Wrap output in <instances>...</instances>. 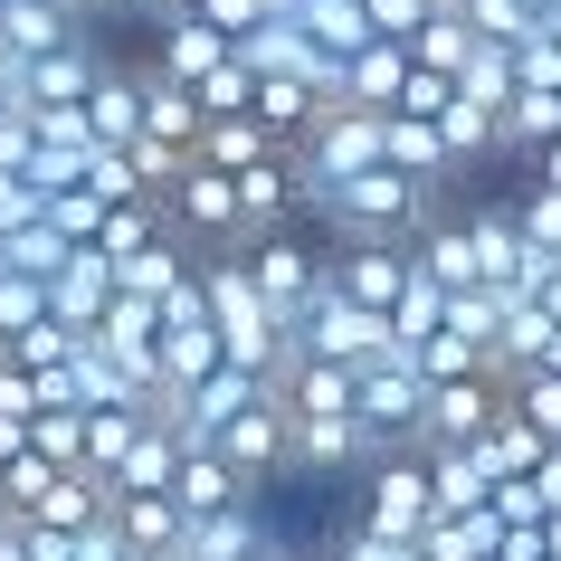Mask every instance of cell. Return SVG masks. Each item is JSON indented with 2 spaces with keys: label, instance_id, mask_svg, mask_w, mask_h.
Listing matches in <instances>:
<instances>
[{
  "label": "cell",
  "instance_id": "cell-1",
  "mask_svg": "<svg viewBox=\"0 0 561 561\" xmlns=\"http://www.w3.org/2000/svg\"><path fill=\"white\" fill-rule=\"evenodd\" d=\"M314 219L333 229V248H362V238H390V248H410L428 219H438V191L410 172H362V181H333L324 201H314Z\"/></svg>",
  "mask_w": 561,
  "mask_h": 561
},
{
  "label": "cell",
  "instance_id": "cell-2",
  "mask_svg": "<svg viewBox=\"0 0 561 561\" xmlns=\"http://www.w3.org/2000/svg\"><path fill=\"white\" fill-rule=\"evenodd\" d=\"M362 533H381V542H428V524H438V485H428V457L419 447H400V457H381V467L362 476V504H353Z\"/></svg>",
  "mask_w": 561,
  "mask_h": 561
},
{
  "label": "cell",
  "instance_id": "cell-3",
  "mask_svg": "<svg viewBox=\"0 0 561 561\" xmlns=\"http://www.w3.org/2000/svg\"><path fill=\"white\" fill-rule=\"evenodd\" d=\"M296 353L343 362V371H371V362H390L400 343H390V314H371V305H353V296H333V276H324V296L296 314Z\"/></svg>",
  "mask_w": 561,
  "mask_h": 561
},
{
  "label": "cell",
  "instance_id": "cell-4",
  "mask_svg": "<svg viewBox=\"0 0 561 561\" xmlns=\"http://www.w3.org/2000/svg\"><path fill=\"white\" fill-rule=\"evenodd\" d=\"M238 257H248V276H257V296L276 305V324L296 333V314H305V305H314V296H324V257H333V238L276 229V238H248Z\"/></svg>",
  "mask_w": 561,
  "mask_h": 561
},
{
  "label": "cell",
  "instance_id": "cell-5",
  "mask_svg": "<svg viewBox=\"0 0 561 561\" xmlns=\"http://www.w3.org/2000/svg\"><path fill=\"white\" fill-rule=\"evenodd\" d=\"M209 447H219V457H229V467L248 476L257 495L276 485V476H296V419H286V400H276V390H266L257 410H238V419H229V428H219Z\"/></svg>",
  "mask_w": 561,
  "mask_h": 561
},
{
  "label": "cell",
  "instance_id": "cell-6",
  "mask_svg": "<svg viewBox=\"0 0 561 561\" xmlns=\"http://www.w3.org/2000/svg\"><path fill=\"white\" fill-rule=\"evenodd\" d=\"M362 428L381 447H419V428H428V381H419L410 353H390L362 371Z\"/></svg>",
  "mask_w": 561,
  "mask_h": 561
},
{
  "label": "cell",
  "instance_id": "cell-7",
  "mask_svg": "<svg viewBox=\"0 0 561 561\" xmlns=\"http://www.w3.org/2000/svg\"><path fill=\"white\" fill-rule=\"evenodd\" d=\"M162 219H172V238H191V248H238V181L209 172V162H191L181 172V191L162 201Z\"/></svg>",
  "mask_w": 561,
  "mask_h": 561
},
{
  "label": "cell",
  "instance_id": "cell-8",
  "mask_svg": "<svg viewBox=\"0 0 561 561\" xmlns=\"http://www.w3.org/2000/svg\"><path fill=\"white\" fill-rule=\"evenodd\" d=\"M105 67H115V58L77 30L67 48H48L38 67H20V105H30V115H67V105H87V95L105 87Z\"/></svg>",
  "mask_w": 561,
  "mask_h": 561
},
{
  "label": "cell",
  "instance_id": "cell-9",
  "mask_svg": "<svg viewBox=\"0 0 561 561\" xmlns=\"http://www.w3.org/2000/svg\"><path fill=\"white\" fill-rule=\"evenodd\" d=\"M495 419H504V381H495V371L438 381V390H428V428H419V447H476Z\"/></svg>",
  "mask_w": 561,
  "mask_h": 561
},
{
  "label": "cell",
  "instance_id": "cell-10",
  "mask_svg": "<svg viewBox=\"0 0 561 561\" xmlns=\"http://www.w3.org/2000/svg\"><path fill=\"white\" fill-rule=\"evenodd\" d=\"M324 276H333V296H353V305H371V314H390V305L410 296V248L362 238V248H333Z\"/></svg>",
  "mask_w": 561,
  "mask_h": 561
},
{
  "label": "cell",
  "instance_id": "cell-11",
  "mask_svg": "<svg viewBox=\"0 0 561 561\" xmlns=\"http://www.w3.org/2000/svg\"><path fill=\"white\" fill-rule=\"evenodd\" d=\"M229 58H238V38H229V30H209L201 10H172V20H162V38H152V67H162L172 87H191V95H201Z\"/></svg>",
  "mask_w": 561,
  "mask_h": 561
},
{
  "label": "cell",
  "instance_id": "cell-12",
  "mask_svg": "<svg viewBox=\"0 0 561 561\" xmlns=\"http://www.w3.org/2000/svg\"><path fill=\"white\" fill-rule=\"evenodd\" d=\"M115 257H95V248H77V257L58 266V276H48V314H58L67 333H95L105 324V314H115Z\"/></svg>",
  "mask_w": 561,
  "mask_h": 561
},
{
  "label": "cell",
  "instance_id": "cell-13",
  "mask_svg": "<svg viewBox=\"0 0 561 561\" xmlns=\"http://www.w3.org/2000/svg\"><path fill=\"white\" fill-rule=\"evenodd\" d=\"M410 257H419V276H438L447 296H476V286H485V257H476L467 209H438V219L410 238Z\"/></svg>",
  "mask_w": 561,
  "mask_h": 561
},
{
  "label": "cell",
  "instance_id": "cell-14",
  "mask_svg": "<svg viewBox=\"0 0 561 561\" xmlns=\"http://www.w3.org/2000/svg\"><path fill=\"white\" fill-rule=\"evenodd\" d=\"M77 30H87V10H67V0H10V10H0V58L38 67L48 48H67Z\"/></svg>",
  "mask_w": 561,
  "mask_h": 561
},
{
  "label": "cell",
  "instance_id": "cell-15",
  "mask_svg": "<svg viewBox=\"0 0 561 561\" xmlns=\"http://www.w3.org/2000/svg\"><path fill=\"white\" fill-rule=\"evenodd\" d=\"M419 58L400 48V38H371L353 67H343V105H362V115H400V95H410Z\"/></svg>",
  "mask_w": 561,
  "mask_h": 561
},
{
  "label": "cell",
  "instance_id": "cell-16",
  "mask_svg": "<svg viewBox=\"0 0 561 561\" xmlns=\"http://www.w3.org/2000/svg\"><path fill=\"white\" fill-rule=\"evenodd\" d=\"M172 504L191 514V524H201V514H229V504H257V485H248V476H238L229 457H219V447H191V457H181V476H172Z\"/></svg>",
  "mask_w": 561,
  "mask_h": 561
},
{
  "label": "cell",
  "instance_id": "cell-17",
  "mask_svg": "<svg viewBox=\"0 0 561 561\" xmlns=\"http://www.w3.org/2000/svg\"><path fill=\"white\" fill-rule=\"evenodd\" d=\"M191 276H201V248H191V238H172V229L152 238L144 257H124V266H115V286H124V296H144V305H172Z\"/></svg>",
  "mask_w": 561,
  "mask_h": 561
},
{
  "label": "cell",
  "instance_id": "cell-18",
  "mask_svg": "<svg viewBox=\"0 0 561 561\" xmlns=\"http://www.w3.org/2000/svg\"><path fill=\"white\" fill-rule=\"evenodd\" d=\"M87 134H95V152H134L144 144V77H134V67H105V87L87 95Z\"/></svg>",
  "mask_w": 561,
  "mask_h": 561
},
{
  "label": "cell",
  "instance_id": "cell-19",
  "mask_svg": "<svg viewBox=\"0 0 561 561\" xmlns=\"http://www.w3.org/2000/svg\"><path fill=\"white\" fill-rule=\"evenodd\" d=\"M134 77H144V134H152V144H181L191 162H201V134H209L201 95H191V87H172L162 67H134Z\"/></svg>",
  "mask_w": 561,
  "mask_h": 561
},
{
  "label": "cell",
  "instance_id": "cell-20",
  "mask_svg": "<svg viewBox=\"0 0 561 561\" xmlns=\"http://www.w3.org/2000/svg\"><path fill=\"white\" fill-rule=\"evenodd\" d=\"M476 457H485V476H495V495H504V485H533V476H542L552 438H542L533 419H514V400H504V419L485 428V438H476Z\"/></svg>",
  "mask_w": 561,
  "mask_h": 561
},
{
  "label": "cell",
  "instance_id": "cell-21",
  "mask_svg": "<svg viewBox=\"0 0 561 561\" xmlns=\"http://www.w3.org/2000/svg\"><path fill=\"white\" fill-rule=\"evenodd\" d=\"M115 533H124L134 561H172L181 533H191V514H181L172 495H115Z\"/></svg>",
  "mask_w": 561,
  "mask_h": 561
},
{
  "label": "cell",
  "instance_id": "cell-22",
  "mask_svg": "<svg viewBox=\"0 0 561 561\" xmlns=\"http://www.w3.org/2000/svg\"><path fill=\"white\" fill-rule=\"evenodd\" d=\"M181 457H191V447H181V428H172V419H144V438H134V457H124V467L105 476V485H115V495H172Z\"/></svg>",
  "mask_w": 561,
  "mask_h": 561
},
{
  "label": "cell",
  "instance_id": "cell-23",
  "mask_svg": "<svg viewBox=\"0 0 561 561\" xmlns=\"http://www.w3.org/2000/svg\"><path fill=\"white\" fill-rule=\"evenodd\" d=\"M381 162H390V172H410V181H428V191L457 172L447 134H438V124H419V115H390V124H381Z\"/></svg>",
  "mask_w": 561,
  "mask_h": 561
},
{
  "label": "cell",
  "instance_id": "cell-24",
  "mask_svg": "<svg viewBox=\"0 0 561 561\" xmlns=\"http://www.w3.org/2000/svg\"><path fill=\"white\" fill-rule=\"evenodd\" d=\"M428 457V485H438V514H485L495 504V476L476 447H419Z\"/></svg>",
  "mask_w": 561,
  "mask_h": 561
},
{
  "label": "cell",
  "instance_id": "cell-25",
  "mask_svg": "<svg viewBox=\"0 0 561 561\" xmlns=\"http://www.w3.org/2000/svg\"><path fill=\"white\" fill-rule=\"evenodd\" d=\"M266 152H286V144H276L257 115H219V124L201 134V162H209V172H229V181H238V172H257Z\"/></svg>",
  "mask_w": 561,
  "mask_h": 561
},
{
  "label": "cell",
  "instance_id": "cell-26",
  "mask_svg": "<svg viewBox=\"0 0 561 561\" xmlns=\"http://www.w3.org/2000/svg\"><path fill=\"white\" fill-rule=\"evenodd\" d=\"M296 20H305V38H314L324 58H343V67L371 48V20H362V0H305Z\"/></svg>",
  "mask_w": 561,
  "mask_h": 561
},
{
  "label": "cell",
  "instance_id": "cell-27",
  "mask_svg": "<svg viewBox=\"0 0 561 561\" xmlns=\"http://www.w3.org/2000/svg\"><path fill=\"white\" fill-rule=\"evenodd\" d=\"M476 48H485V38H476L467 20H457V10H438V20H428V30L410 38V58L428 67V77H447V87H457V77L476 67Z\"/></svg>",
  "mask_w": 561,
  "mask_h": 561
},
{
  "label": "cell",
  "instance_id": "cell-28",
  "mask_svg": "<svg viewBox=\"0 0 561 561\" xmlns=\"http://www.w3.org/2000/svg\"><path fill=\"white\" fill-rule=\"evenodd\" d=\"M495 542H504V524H495V504H485V514H438L419 552L428 561H495Z\"/></svg>",
  "mask_w": 561,
  "mask_h": 561
},
{
  "label": "cell",
  "instance_id": "cell-29",
  "mask_svg": "<svg viewBox=\"0 0 561 561\" xmlns=\"http://www.w3.org/2000/svg\"><path fill=\"white\" fill-rule=\"evenodd\" d=\"M438 324H447V286H438V276H419V257H410V296L390 305V343H400V353H419Z\"/></svg>",
  "mask_w": 561,
  "mask_h": 561
},
{
  "label": "cell",
  "instance_id": "cell-30",
  "mask_svg": "<svg viewBox=\"0 0 561 561\" xmlns=\"http://www.w3.org/2000/svg\"><path fill=\"white\" fill-rule=\"evenodd\" d=\"M48 324V276H20V266H0V353L10 343H30Z\"/></svg>",
  "mask_w": 561,
  "mask_h": 561
},
{
  "label": "cell",
  "instance_id": "cell-31",
  "mask_svg": "<svg viewBox=\"0 0 561 561\" xmlns=\"http://www.w3.org/2000/svg\"><path fill=\"white\" fill-rule=\"evenodd\" d=\"M152 410H87V476H115L124 457H134V438H144Z\"/></svg>",
  "mask_w": 561,
  "mask_h": 561
},
{
  "label": "cell",
  "instance_id": "cell-32",
  "mask_svg": "<svg viewBox=\"0 0 561 561\" xmlns=\"http://www.w3.org/2000/svg\"><path fill=\"white\" fill-rule=\"evenodd\" d=\"M162 229H172V219H162V201H124V209H105V238H95V257H115V266H124V257H144Z\"/></svg>",
  "mask_w": 561,
  "mask_h": 561
},
{
  "label": "cell",
  "instance_id": "cell-33",
  "mask_svg": "<svg viewBox=\"0 0 561 561\" xmlns=\"http://www.w3.org/2000/svg\"><path fill=\"white\" fill-rule=\"evenodd\" d=\"M105 209L115 201H95L87 181H77V191H48V229H58L67 248H95V238H105Z\"/></svg>",
  "mask_w": 561,
  "mask_h": 561
},
{
  "label": "cell",
  "instance_id": "cell-34",
  "mask_svg": "<svg viewBox=\"0 0 561 561\" xmlns=\"http://www.w3.org/2000/svg\"><path fill=\"white\" fill-rule=\"evenodd\" d=\"M504 400H514V419H533L561 447V371H524V381H504Z\"/></svg>",
  "mask_w": 561,
  "mask_h": 561
},
{
  "label": "cell",
  "instance_id": "cell-35",
  "mask_svg": "<svg viewBox=\"0 0 561 561\" xmlns=\"http://www.w3.org/2000/svg\"><path fill=\"white\" fill-rule=\"evenodd\" d=\"M30 447L48 457V467H87V410H38Z\"/></svg>",
  "mask_w": 561,
  "mask_h": 561
},
{
  "label": "cell",
  "instance_id": "cell-36",
  "mask_svg": "<svg viewBox=\"0 0 561 561\" xmlns=\"http://www.w3.org/2000/svg\"><path fill=\"white\" fill-rule=\"evenodd\" d=\"M362 20H371V38H400V48H410V38L438 20V0H362Z\"/></svg>",
  "mask_w": 561,
  "mask_h": 561
},
{
  "label": "cell",
  "instance_id": "cell-37",
  "mask_svg": "<svg viewBox=\"0 0 561 561\" xmlns=\"http://www.w3.org/2000/svg\"><path fill=\"white\" fill-rule=\"evenodd\" d=\"M191 10H201L209 30H229V38H248V30H266V20H276L266 0H191Z\"/></svg>",
  "mask_w": 561,
  "mask_h": 561
},
{
  "label": "cell",
  "instance_id": "cell-38",
  "mask_svg": "<svg viewBox=\"0 0 561 561\" xmlns=\"http://www.w3.org/2000/svg\"><path fill=\"white\" fill-rule=\"evenodd\" d=\"M0 561H38L30 552V524H0Z\"/></svg>",
  "mask_w": 561,
  "mask_h": 561
},
{
  "label": "cell",
  "instance_id": "cell-39",
  "mask_svg": "<svg viewBox=\"0 0 561 561\" xmlns=\"http://www.w3.org/2000/svg\"><path fill=\"white\" fill-rule=\"evenodd\" d=\"M542 561H561V514H542Z\"/></svg>",
  "mask_w": 561,
  "mask_h": 561
},
{
  "label": "cell",
  "instance_id": "cell-40",
  "mask_svg": "<svg viewBox=\"0 0 561 561\" xmlns=\"http://www.w3.org/2000/svg\"><path fill=\"white\" fill-rule=\"evenodd\" d=\"M286 561H343V552H333V542H314V552H286Z\"/></svg>",
  "mask_w": 561,
  "mask_h": 561
},
{
  "label": "cell",
  "instance_id": "cell-41",
  "mask_svg": "<svg viewBox=\"0 0 561 561\" xmlns=\"http://www.w3.org/2000/svg\"><path fill=\"white\" fill-rule=\"evenodd\" d=\"M0 524H10V504H0Z\"/></svg>",
  "mask_w": 561,
  "mask_h": 561
}]
</instances>
